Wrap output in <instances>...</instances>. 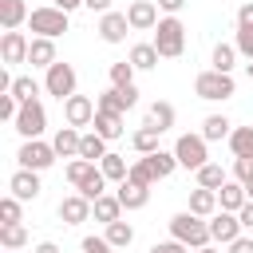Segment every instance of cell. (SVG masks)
I'll return each instance as SVG.
<instances>
[{"label":"cell","mask_w":253,"mask_h":253,"mask_svg":"<svg viewBox=\"0 0 253 253\" xmlns=\"http://www.w3.org/2000/svg\"><path fill=\"white\" fill-rule=\"evenodd\" d=\"M170 237L182 241V245H190V249H206L213 241L210 237V221L198 217V213H190V210H182V213L170 217Z\"/></svg>","instance_id":"6da1fadb"},{"label":"cell","mask_w":253,"mask_h":253,"mask_svg":"<svg viewBox=\"0 0 253 253\" xmlns=\"http://www.w3.org/2000/svg\"><path fill=\"white\" fill-rule=\"evenodd\" d=\"M150 43L158 47L162 59H178V55L186 51V24H182L178 16H162L158 28H154V40H150Z\"/></svg>","instance_id":"7a4b0ae2"},{"label":"cell","mask_w":253,"mask_h":253,"mask_svg":"<svg viewBox=\"0 0 253 253\" xmlns=\"http://www.w3.org/2000/svg\"><path fill=\"white\" fill-rule=\"evenodd\" d=\"M233 75H221V71H202L198 79H194V95L198 99H206V103H225V99H233Z\"/></svg>","instance_id":"3957f363"},{"label":"cell","mask_w":253,"mask_h":253,"mask_svg":"<svg viewBox=\"0 0 253 253\" xmlns=\"http://www.w3.org/2000/svg\"><path fill=\"white\" fill-rule=\"evenodd\" d=\"M28 28H32L36 36H43V40H55V36H63V32H67V12H63V8H55V4L32 8Z\"/></svg>","instance_id":"277c9868"},{"label":"cell","mask_w":253,"mask_h":253,"mask_svg":"<svg viewBox=\"0 0 253 253\" xmlns=\"http://www.w3.org/2000/svg\"><path fill=\"white\" fill-rule=\"evenodd\" d=\"M75 83H79V75H75V67L63 63V59H55V63L47 67V75H43V91L55 95L59 103H67V99L75 95Z\"/></svg>","instance_id":"5b68a950"},{"label":"cell","mask_w":253,"mask_h":253,"mask_svg":"<svg viewBox=\"0 0 253 253\" xmlns=\"http://www.w3.org/2000/svg\"><path fill=\"white\" fill-rule=\"evenodd\" d=\"M59 154H55V146L51 142H40V138H24V146L16 150V162H20V170H47L51 162H55Z\"/></svg>","instance_id":"8992f818"},{"label":"cell","mask_w":253,"mask_h":253,"mask_svg":"<svg viewBox=\"0 0 253 253\" xmlns=\"http://www.w3.org/2000/svg\"><path fill=\"white\" fill-rule=\"evenodd\" d=\"M174 158H178V166H186V170H202L206 162H210V154H206V138L202 134H178V142H174Z\"/></svg>","instance_id":"52a82bcc"},{"label":"cell","mask_w":253,"mask_h":253,"mask_svg":"<svg viewBox=\"0 0 253 253\" xmlns=\"http://www.w3.org/2000/svg\"><path fill=\"white\" fill-rule=\"evenodd\" d=\"M12 126H16L24 138H40V134L47 130V111H43V103H40V99H36V103H24Z\"/></svg>","instance_id":"ba28073f"},{"label":"cell","mask_w":253,"mask_h":253,"mask_svg":"<svg viewBox=\"0 0 253 253\" xmlns=\"http://www.w3.org/2000/svg\"><path fill=\"white\" fill-rule=\"evenodd\" d=\"M134 103H138V87H134V83H130V87H111V91H103V95L95 99L99 111H119V115H126Z\"/></svg>","instance_id":"9c48e42d"},{"label":"cell","mask_w":253,"mask_h":253,"mask_svg":"<svg viewBox=\"0 0 253 253\" xmlns=\"http://www.w3.org/2000/svg\"><path fill=\"white\" fill-rule=\"evenodd\" d=\"M210 237H213L217 245H233V241L241 237V217H237V213L217 210V213L210 217Z\"/></svg>","instance_id":"30bf717a"},{"label":"cell","mask_w":253,"mask_h":253,"mask_svg":"<svg viewBox=\"0 0 253 253\" xmlns=\"http://www.w3.org/2000/svg\"><path fill=\"white\" fill-rule=\"evenodd\" d=\"M126 20L134 32H154L158 28V4L154 0H130L126 4Z\"/></svg>","instance_id":"8fae6325"},{"label":"cell","mask_w":253,"mask_h":253,"mask_svg":"<svg viewBox=\"0 0 253 253\" xmlns=\"http://www.w3.org/2000/svg\"><path fill=\"white\" fill-rule=\"evenodd\" d=\"M95 111H99V107H95L87 95H71V99L63 103V119H67V126H75V130H79V126H91V123H95Z\"/></svg>","instance_id":"7c38bea8"},{"label":"cell","mask_w":253,"mask_h":253,"mask_svg":"<svg viewBox=\"0 0 253 253\" xmlns=\"http://www.w3.org/2000/svg\"><path fill=\"white\" fill-rule=\"evenodd\" d=\"M95 32L103 36V43H123L126 32H134V28H130L126 12H107V16H99V28Z\"/></svg>","instance_id":"4fadbf2b"},{"label":"cell","mask_w":253,"mask_h":253,"mask_svg":"<svg viewBox=\"0 0 253 253\" xmlns=\"http://www.w3.org/2000/svg\"><path fill=\"white\" fill-rule=\"evenodd\" d=\"M8 190H12V198H20V202H36L40 198V174L36 170H16L12 178H8Z\"/></svg>","instance_id":"5bb4252c"},{"label":"cell","mask_w":253,"mask_h":253,"mask_svg":"<svg viewBox=\"0 0 253 253\" xmlns=\"http://www.w3.org/2000/svg\"><path fill=\"white\" fill-rule=\"evenodd\" d=\"M28 47H32V40L24 32H4V40H0L4 63H28Z\"/></svg>","instance_id":"9a60e30c"},{"label":"cell","mask_w":253,"mask_h":253,"mask_svg":"<svg viewBox=\"0 0 253 253\" xmlns=\"http://www.w3.org/2000/svg\"><path fill=\"white\" fill-rule=\"evenodd\" d=\"M91 217V202L83 198V194H67L63 202H59V221L63 225H79V221H87Z\"/></svg>","instance_id":"2e32d148"},{"label":"cell","mask_w":253,"mask_h":253,"mask_svg":"<svg viewBox=\"0 0 253 253\" xmlns=\"http://www.w3.org/2000/svg\"><path fill=\"white\" fill-rule=\"evenodd\" d=\"M28 4L24 0H0V28L4 32H20V24H28Z\"/></svg>","instance_id":"e0dca14e"},{"label":"cell","mask_w":253,"mask_h":253,"mask_svg":"<svg viewBox=\"0 0 253 253\" xmlns=\"http://www.w3.org/2000/svg\"><path fill=\"white\" fill-rule=\"evenodd\" d=\"M91 126H95V134H103L107 142H111V138H123V130H126L119 111H95V123H91Z\"/></svg>","instance_id":"ac0fdd59"},{"label":"cell","mask_w":253,"mask_h":253,"mask_svg":"<svg viewBox=\"0 0 253 253\" xmlns=\"http://www.w3.org/2000/svg\"><path fill=\"white\" fill-rule=\"evenodd\" d=\"M79 142H83V134L75 126H59L55 138H51V146H55L59 158H79Z\"/></svg>","instance_id":"d6986e66"},{"label":"cell","mask_w":253,"mask_h":253,"mask_svg":"<svg viewBox=\"0 0 253 253\" xmlns=\"http://www.w3.org/2000/svg\"><path fill=\"white\" fill-rule=\"evenodd\" d=\"M249 202V194H245V186L241 182H225L221 190H217V206L225 210V213H241V206Z\"/></svg>","instance_id":"ffe728a7"},{"label":"cell","mask_w":253,"mask_h":253,"mask_svg":"<svg viewBox=\"0 0 253 253\" xmlns=\"http://www.w3.org/2000/svg\"><path fill=\"white\" fill-rule=\"evenodd\" d=\"M28 63L47 71V67L55 63V40H43V36H36V40H32V47H28Z\"/></svg>","instance_id":"44dd1931"},{"label":"cell","mask_w":253,"mask_h":253,"mask_svg":"<svg viewBox=\"0 0 253 253\" xmlns=\"http://www.w3.org/2000/svg\"><path fill=\"white\" fill-rule=\"evenodd\" d=\"M158 138H162V130H158V126H150V123H142V126H138V130L130 134V146H134V150H138V154L146 158V154L162 150V146H158Z\"/></svg>","instance_id":"7402d4cb"},{"label":"cell","mask_w":253,"mask_h":253,"mask_svg":"<svg viewBox=\"0 0 253 253\" xmlns=\"http://www.w3.org/2000/svg\"><path fill=\"white\" fill-rule=\"evenodd\" d=\"M119 202L123 210H142L150 202V186H138V182H119Z\"/></svg>","instance_id":"603a6c76"},{"label":"cell","mask_w":253,"mask_h":253,"mask_svg":"<svg viewBox=\"0 0 253 253\" xmlns=\"http://www.w3.org/2000/svg\"><path fill=\"white\" fill-rule=\"evenodd\" d=\"M190 213H198V217H213V213H217V190H206V186L190 190Z\"/></svg>","instance_id":"cb8c5ba5"},{"label":"cell","mask_w":253,"mask_h":253,"mask_svg":"<svg viewBox=\"0 0 253 253\" xmlns=\"http://www.w3.org/2000/svg\"><path fill=\"white\" fill-rule=\"evenodd\" d=\"M174 119H178V111H174V103H166V99L150 103V111H146V123H150V126H158L162 134L174 126Z\"/></svg>","instance_id":"d4e9b609"},{"label":"cell","mask_w":253,"mask_h":253,"mask_svg":"<svg viewBox=\"0 0 253 253\" xmlns=\"http://www.w3.org/2000/svg\"><path fill=\"white\" fill-rule=\"evenodd\" d=\"M91 213H95V221H103V225L119 221V213H123V202H119V194H103L99 202H91Z\"/></svg>","instance_id":"484cf974"},{"label":"cell","mask_w":253,"mask_h":253,"mask_svg":"<svg viewBox=\"0 0 253 253\" xmlns=\"http://www.w3.org/2000/svg\"><path fill=\"white\" fill-rule=\"evenodd\" d=\"M126 59H130V63H134V71H154V67H158V59H162V55H158V47H154V43H134V47H130V55H126Z\"/></svg>","instance_id":"4316f807"},{"label":"cell","mask_w":253,"mask_h":253,"mask_svg":"<svg viewBox=\"0 0 253 253\" xmlns=\"http://www.w3.org/2000/svg\"><path fill=\"white\" fill-rule=\"evenodd\" d=\"M99 170H103V178H107V182H126V178H130V162H126L123 154H115V150L99 162Z\"/></svg>","instance_id":"83f0119b"},{"label":"cell","mask_w":253,"mask_h":253,"mask_svg":"<svg viewBox=\"0 0 253 253\" xmlns=\"http://www.w3.org/2000/svg\"><path fill=\"white\" fill-rule=\"evenodd\" d=\"M146 166H150V174L162 182V178H170V174L178 170V158H174V150H154V154H146Z\"/></svg>","instance_id":"f1b7e54d"},{"label":"cell","mask_w":253,"mask_h":253,"mask_svg":"<svg viewBox=\"0 0 253 253\" xmlns=\"http://www.w3.org/2000/svg\"><path fill=\"white\" fill-rule=\"evenodd\" d=\"M233 134V123L225 119V115H210L206 123H202V138L206 142H221V138H229Z\"/></svg>","instance_id":"f546056e"},{"label":"cell","mask_w":253,"mask_h":253,"mask_svg":"<svg viewBox=\"0 0 253 253\" xmlns=\"http://www.w3.org/2000/svg\"><path fill=\"white\" fill-rule=\"evenodd\" d=\"M111 150H107V138L103 134H83V142H79V158H87V162H103Z\"/></svg>","instance_id":"4dcf8cb0"},{"label":"cell","mask_w":253,"mask_h":253,"mask_svg":"<svg viewBox=\"0 0 253 253\" xmlns=\"http://www.w3.org/2000/svg\"><path fill=\"white\" fill-rule=\"evenodd\" d=\"M210 63H213V71H221V75H233L237 47H233V43H213V55H210Z\"/></svg>","instance_id":"1f68e13d"},{"label":"cell","mask_w":253,"mask_h":253,"mask_svg":"<svg viewBox=\"0 0 253 253\" xmlns=\"http://www.w3.org/2000/svg\"><path fill=\"white\" fill-rule=\"evenodd\" d=\"M229 150H233V158H253V126H233Z\"/></svg>","instance_id":"d6a6232c"},{"label":"cell","mask_w":253,"mask_h":253,"mask_svg":"<svg viewBox=\"0 0 253 253\" xmlns=\"http://www.w3.org/2000/svg\"><path fill=\"white\" fill-rule=\"evenodd\" d=\"M8 95H16L20 103H36V99H40V83H36L32 75H16V83H12Z\"/></svg>","instance_id":"836d02e7"},{"label":"cell","mask_w":253,"mask_h":253,"mask_svg":"<svg viewBox=\"0 0 253 253\" xmlns=\"http://www.w3.org/2000/svg\"><path fill=\"white\" fill-rule=\"evenodd\" d=\"M95 170H99L95 162H87V158H71V162H67V182H71V186L79 190V186H83V182H87V178H91Z\"/></svg>","instance_id":"e575fe53"},{"label":"cell","mask_w":253,"mask_h":253,"mask_svg":"<svg viewBox=\"0 0 253 253\" xmlns=\"http://www.w3.org/2000/svg\"><path fill=\"white\" fill-rule=\"evenodd\" d=\"M229 178H225V170L217 166V162H206L202 170H198V186H206V190H221Z\"/></svg>","instance_id":"d590c367"},{"label":"cell","mask_w":253,"mask_h":253,"mask_svg":"<svg viewBox=\"0 0 253 253\" xmlns=\"http://www.w3.org/2000/svg\"><path fill=\"white\" fill-rule=\"evenodd\" d=\"M107 241H111L115 249H126V245L134 241V229H130V221H123V217H119V221H111V225H107Z\"/></svg>","instance_id":"8d00e7d4"},{"label":"cell","mask_w":253,"mask_h":253,"mask_svg":"<svg viewBox=\"0 0 253 253\" xmlns=\"http://www.w3.org/2000/svg\"><path fill=\"white\" fill-rule=\"evenodd\" d=\"M111 87H130L134 83V63L130 59H119V63H111Z\"/></svg>","instance_id":"74e56055"},{"label":"cell","mask_w":253,"mask_h":253,"mask_svg":"<svg viewBox=\"0 0 253 253\" xmlns=\"http://www.w3.org/2000/svg\"><path fill=\"white\" fill-rule=\"evenodd\" d=\"M0 245L4 249H24L28 245V229L24 225H0Z\"/></svg>","instance_id":"f35d334b"},{"label":"cell","mask_w":253,"mask_h":253,"mask_svg":"<svg viewBox=\"0 0 253 253\" xmlns=\"http://www.w3.org/2000/svg\"><path fill=\"white\" fill-rule=\"evenodd\" d=\"M79 194H83L87 202H99V198L107 194V178H103V170H95V174H91V178L79 186Z\"/></svg>","instance_id":"ab89813d"},{"label":"cell","mask_w":253,"mask_h":253,"mask_svg":"<svg viewBox=\"0 0 253 253\" xmlns=\"http://www.w3.org/2000/svg\"><path fill=\"white\" fill-rule=\"evenodd\" d=\"M0 225H20V198H0Z\"/></svg>","instance_id":"60d3db41"},{"label":"cell","mask_w":253,"mask_h":253,"mask_svg":"<svg viewBox=\"0 0 253 253\" xmlns=\"http://www.w3.org/2000/svg\"><path fill=\"white\" fill-rule=\"evenodd\" d=\"M126 182H138V186H154L158 178L150 174V166H146V158H134V162H130V178H126Z\"/></svg>","instance_id":"b9f144b4"},{"label":"cell","mask_w":253,"mask_h":253,"mask_svg":"<svg viewBox=\"0 0 253 253\" xmlns=\"http://www.w3.org/2000/svg\"><path fill=\"white\" fill-rule=\"evenodd\" d=\"M20 99L16 95H0V119H8V123H16V115H20Z\"/></svg>","instance_id":"7bdbcfd3"},{"label":"cell","mask_w":253,"mask_h":253,"mask_svg":"<svg viewBox=\"0 0 253 253\" xmlns=\"http://www.w3.org/2000/svg\"><path fill=\"white\" fill-rule=\"evenodd\" d=\"M233 178L241 186H249L253 182V158H233Z\"/></svg>","instance_id":"ee69618b"},{"label":"cell","mask_w":253,"mask_h":253,"mask_svg":"<svg viewBox=\"0 0 253 253\" xmlns=\"http://www.w3.org/2000/svg\"><path fill=\"white\" fill-rule=\"evenodd\" d=\"M233 47H237V55H245V59H253V32H245V28H237V40H233Z\"/></svg>","instance_id":"f6af8a7d"},{"label":"cell","mask_w":253,"mask_h":253,"mask_svg":"<svg viewBox=\"0 0 253 253\" xmlns=\"http://www.w3.org/2000/svg\"><path fill=\"white\" fill-rule=\"evenodd\" d=\"M79 249H83V253H111L115 245H111L107 237H83V245H79Z\"/></svg>","instance_id":"bcb514c9"},{"label":"cell","mask_w":253,"mask_h":253,"mask_svg":"<svg viewBox=\"0 0 253 253\" xmlns=\"http://www.w3.org/2000/svg\"><path fill=\"white\" fill-rule=\"evenodd\" d=\"M146 253H190V245H182V241H174V237H170V241H154Z\"/></svg>","instance_id":"7dc6e473"},{"label":"cell","mask_w":253,"mask_h":253,"mask_svg":"<svg viewBox=\"0 0 253 253\" xmlns=\"http://www.w3.org/2000/svg\"><path fill=\"white\" fill-rule=\"evenodd\" d=\"M237 28H245V32H253V0L237 8Z\"/></svg>","instance_id":"c3c4849f"},{"label":"cell","mask_w":253,"mask_h":253,"mask_svg":"<svg viewBox=\"0 0 253 253\" xmlns=\"http://www.w3.org/2000/svg\"><path fill=\"white\" fill-rule=\"evenodd\" d=\"M225 249H229V253H253V237H245V233H241V237H237L233 245H225Z\"/></svg>","instance_id":"681fc988"},{"label":"cell","mask_w":253,"mask_h":253,"mask_svg":"<svg viewBox=\"0 0 253 253\" xmlns=\"http://www.w3.org/2000/svg\"><path fill=\"white\" fill-rule=\"evenodd\" d=\"M83 8H91V12L107 16V12H111V0H83Z\"/></svg>","instance_id":"f907efd6"},{"label":"cell","mask_w":253,"mask_h":253,"mask_svg":"<svg viewBox=\"0 0 253 253\" xmlns=\"http://www.w3.org/2000/svg\"><path fill=\"white\" fill-rule=\"evenodd\" d=\"M237 217H241V229H253V202H245Z\"/></svg>","instance_id":"816d5d0a"},{"label":"cell","mask_w":253,"mask_h":253,"mask_svg":"<svg viewBox=\"0 0 253 253\" xmlns=\"http://www.w3.org/2000/svg\"><path fill=\"white\" fill-rule=\"evenodd\" d=\"M158 8L174 16V12H182V8H186V0H158Z\"/></svg>","instance_id":"f5cc1de1"},{"label":"cell","mask_w":253,"mask_h":253,"mask_svg":"<svg viewBox=\"0 0 253 253\" xmlns=\"http://www.w3.org/2000/svg\"><path fill=\"white\" fill-rule=\"evenodd\" d=\"M51 4H55V8H63V12H67V16H71V12H75V8H83V0H51Z\"/></svg>","instance_id":"db71d44e"},{"label":"cell","mask_w":253,"mask_h":253,"mask_svg":"<svg viewBox=\"0 0 253 253\" xmlns=\"http://www.w3.org/2000/svg\"><path fill=\"white\" fill-rule=\"evenodd\" d=\"M32 253H59V245H55V241H40Z\"/></svg>","instance_id":"11a10c76"},{"label":"cell","mask_w":253,"mask_h":253,"mask_svg":"<svg viewBox=\"0 0 253 253\" xmlns=\"http://www.w3.org/2000/svg\"><path fill=\"white\" fill-rule=\"evenodd\" d=\"M194 253H221V249H213V245H206V249H194Z\"/></svg>","instance_id":"9f6ffc18"},{"label":"cell","mask_w":253,"mask_h":253,"mask_svg":"<svg viewBox=\"0 0 253 253\" xmlns=\"http://www.w3.org/2000/svg\"><path fill=\"white\" fill-rule=\"evenodd\" d=\"M245 75H249V79H253V59H249V63H245Z\"/></svg>","instance_id":"6f0895ef"},{"label":"cell","mask_w":253,"mask_h":253,"mask_svg":"<svg viewBox=\"0 0 253 253\" xmlns=\"http://www.w3.org/2000/svg\"><path fill=\"white\" fill-rule=\"evenodd\" d=\"M245 194H249V202H253V182H249V186H245Z\"/></svg>","instance_id":"680465c9"},{"label":"cell","mask_w":253,"mask_h":253,"mask_svg":"<svg viewBox=\"0 0 253 253\" xmlns=\"http://www.w3.org/2000/svg\"><path fill=\"white\" fill-rule=\"evenodd\" d=\"M4 253H16V249H4Z\"/></svg>","instance_id":"91938a15"}]
</instances>
